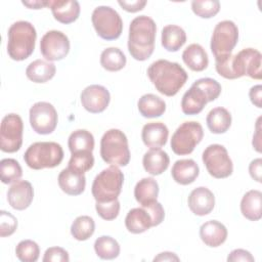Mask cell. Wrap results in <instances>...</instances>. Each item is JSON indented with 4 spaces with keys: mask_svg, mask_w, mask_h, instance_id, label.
Listing matches in <instances>:
<instances>
[{
    "mask_svg": "<svg viewBox=\"0 0 262 262\" xmlns=\"http://www.w3.org/2000/svg\"><path fill=\"white\" fill-rule=\"evenodd\" d=\"M95 230V222L92 217L82 215L77 217L71 225V234L77 241H86Z\"/></svg>",
    "mask_w": 262,
    "mask_h": 262,
    "instance_id": "cell-36",
    "label": "cell"
},
{
    "mask_svg": "<svg viewBox=\"0 0 262 262\" xmlns=\"http://www.w3.org/2000/svg\"><path fill=\"white\" fill-rule=\"evenodd\" d=\"M124 182V174L118 166L111 165L103 169L93 180L91 191L96 202H111L121 193Z\"/></svg>",
    "mask_w": 262,
    "mask_h": 262,
    "instance_id": "cell-8",
    "label": "cell"
},
{
    "mask_svg": "<svg viewBox=\"0 0 262 262\" xmlns=\"http://www.w3.org/2000/svg\"><path fill=\"white\" fill-rule=\"evenodd\" d=\"M262 192L252 189L246 192L241 201V212L250 221H258L262 217Z\"/></svg>",
    "mask_w": 262,
    "mask_h": 262,
    "instance_id": "cell-26",
    "label": "cell"
},
{
    "mask_svg": "<svg viewBox=\"0 0 262 262\" xmlns=\"http://www.w3.org/2000/svg\"><path fill=\"white\" fill-rule=\"evenodd\" d=\"M23 175V169L19 163L14 159H3L0 162L1 181L5 184L13 183L19 180Z\"/></svg>",
    "mask_w": 262,
    "mask_h": 262,
    "instance_id": "cell-37",
    "label": "cell"
},
{
    "mask_svg": "<svg viewBox=\"0 0 262 262\" xmlns=\"http://www.w3.org/2000/svg\"><path fill=\"white\" fill-rule=\"evenodd\" d=\"M125 225L128 231L134 234L142 233L155 226L150 212L142 206L140 208H133L128 212L125 218Z\"/></svg>",
    "mask_w": 262,
    "mask_h": 262,
    "instance_id": "cell-19",
    "label": "cell"
},
{
    "mask_svg": "<svg viewBox=\"0 0 262 262\" xmlns=\"http://www.w3.org/2000/svg\"><path fill=\"white\" fill-rule=\"evenodd\" d=\"M187 204L194 215L205 216L214 209L215 196L209 188L200 186L191 190L187 199Z\"/></svg>",
    "mask_w": 262,
    "mask_h": 262,
    "instance_id": "cell-18",
    "label": "cell"
},
{
    "mask_svg": "<svg viewBox=\"0 0 262 262\" xmlns=\"http://www.w3.org/2000/svg\"><path fill=\"white\" fill-rule=\"evenodd\" d=\"M55 72V64L44 59H36L26 69L28 79L34 83H45L51 80L54 77Z\"/></svg>",
    "mask_w": 262,
    "mask_h": 262,
    "instance_id": "cell-28",
    "label": "cell"
},
{
    "mask_svg": "<svg viewBox=\"0 0 262 262\" xmlns=\"http://www.w3.org/2000/svg\"><path fill=\"white\" fill-rule=\"evenodd\" d=\"M80 98L83 107L87 112L91 114H98L108 106L111 94L104 86L93 84L87 86L82 91Z\"/></svg>",
    "mask_w": 262,
    "mask_h": 262,
    "instance_id": "cell-16",
    "label": "cell"
},
{
    "mask_svg": "<svg viewBox=\"0 0 262 262\" xmlns=\"http://www.w3.org/2000/svg\"><path fill=\"white\" fill-rule=\"evenodd\" d=\"M249 96L251 99V102L257 106L258 108L262 107V86L260 84L253 86L249 91Z\"/></svg>",
    "mask_w": 262,
    "mask_h": 262,
    "instance_id": "cell-47",
    "label": "cell"
},
{
    "mask_svg": "<svg viewBox=\"0 0 262 262\" xmlns=\"http://www.w3.org/2000/svg\"><path fill=\"white\" fill-rule=\"evenodd\" d=\"M43 262H69V253L60 247H50L48 248L43 257Z\"/></svg>",
    "mask_w": 262,
    "mask_h": 262,
    "instance_id": "cell-43",
    "label": "cell"
},
{
    "mask_svg": "<svg viewBox=\"0 0 262 262\" xmlns=\"http://www.w3.org/2000/svg\"><path fill=\"white\" fill-rule=\"evenodd\" d=\"M204 130L202 125L195 121L182 123L173 133L171 138V148L178 156L189 155L202 141Z\"/></svg>",
    "mask_w": 262,
    "mask_h": 262,
    "instance_id": "cell-11",
    "label": "cell"
},
{
    "mask_svg": "<svg viewBox=\"0 0 262 262\" xmlns=\"http://www.w3.org/2000/svg\"><path fill=\"white\" fill-rule=\"evenodd\" d=\"M34 189L32 184L27 180L14 182L7 191V201L14 210H25L33 202Z\"/></svg>",
    "mask_w": 262,
    "mask_h": 262,
    "instance_id": "cell-17",
    "label": "cell"
},
{
    "mask_svg": "<svg viewBox=\"0 0 262 262\" xmlns=\"http://www.w3.org/2000/svg\"><path fill=\"white\" fill-rule=\"evenodd\" d=\"M57 180L60 189L69 195H79L85 190V175L78 173L70 168L61 170Z\"/></svg>",
    "mask_w": 262,
    "mask_h": 262,
    "instance_id": "cell-22",
    "label": "cell"
},
{
    "mask_svg": "<svg viewBox=\"0 0 262 262\" xmlns=\"http://www.w3.org/2000/svg\"><path fill=\"white\" fill-rule=\"evenodd\" d=\"M261 53L254 48H245L234 55L215 60L217 73L225 79H237L248 76L252 79L260 80L261 73Z\"/></svg>",
    "mask_w": 262,
    "mask_h": 262,
    "instance_id": "cell-1",
    "label": "cell"
},
{
    "mask_svg": "<svg viewBox=\"0 0 262 262\" xmlns=\"http://www.w3.org/2000/svg\"><path fill=\"white\" fill-rule=\"evenodd\" d=\"M147 76L156 89L166 96H174L186 83L188 76L178 63L167 59H159L150 63Z\"/></svg>",
    "mask_w": 262,
    "mask_h": 262,
    "instance_id": "cell-2",
    "label": "cell"
},
{
    "mask_svg": "<svg viewBox=\"0 0 262 262\" xmlns=\"http://www.w3.org/2000/svg\"><path fill=\"white\" fill-rule=\"evenodd\" d=\"M54 18L61 24H71L77 20L80 15V4L76 0L51 1L49 6Z\"/></svg>",
    "mask_w": 262,
    "mask_h": 262,
    "instance_id": "cell-23",
    "label": "cell"
},
{
    "mask_svg": "<svg viewBox=\"0 0 262 262\" xmlns=\"http://www.w3.org/2000/svg\"><path fill=\"white\" fill-rule=\"evenodd\" d=\"M182 59L184 63L194 72H202L207 69L209 58L203 46L196 43L188 45L182 52Z\"/></svg>",
    "mask_w": 262,
    "mask_h": 262,
    "instance_id": "cell-27",
    "label": "cell"
},
{
    "mask_svg": "<svg viewBox=\"0 0 262 262\" xmlns=\"http://www.w3.org/2000/svg\"><path fill=\"white\" fill-rule=\"evenodd\" d=\"M137 106L140 115L144 118H158L166 111L165 101L151 93L142 95L137 102Z\"/></svg>",
    "mask_w": 262,
    "mask_h": 262,
    "instance_id": "cell-32",
    "label": "cell"
},
{
    "mask_svg": "<svg viewBox=\"0 0 262 262\" xmlns=\"http://www.w3.org/2000/svg\"><path fill=\"white\" fill-rule=\"evenodd\" d=\"M227 228L217 220H210L200 227V237L203 243L211 248L221 246L227 238Z\"/></svg>",
    "mask_w": 262,
    "mask_h": 262,
    "instance_id": "cell-20",
    "label": "cell"
},
{
    "mask_svg": "<svg viewBox=\"0 0 262 262\" xmlns=\"http://www.w3.org/2000/svg\"><path fill=\"white\" fill-rule=\"evenodd\" d=\"M228 262H254L255 258L252 256V254L249 251H246L244 249H235L230 252V254L227 257Z\"/></svg>",
    "mask_w": 262,
    "mask_h": 262,
    "instance_id": "cell-44",
    "label": "cell"
},
{
    "mask_svg": "<svg viewBox=\"0 0 262 262\" xmlns=\"http://www.w3.org/2000/svg\"><path fill=\"white\" fill-rule=\"evenodd\" d=\"M92 25L97 35L107 41L118 39L123 31L120 14L110 6H97L91 15Z\"/></svg>",
    "mask_w": 262,
    "mask_h": 262,
    "instance_id": "cell-10",
    "label": "cell"
},
{
    "mask_svg": "<svg viewBox=\"0 0 262 262\" xmlns=\"http://www.w3.org/2000/svg\"><path fill=\"white\" fill-rule=\"evenodd\" d=\"M95 209L97 214L104 220H114L118 217L120 212V202L118 199L111 202H96Z\"/></svg>",
    "mask_w": 262,
    "mask_h": 262,
    "instance_id": "cell-41",
    "label": "cell"
},
{
    "mask_svg": "<svg viewBox=\"0 0 262 262\" xmlns=\"http://www.w3.org/2000/svg\"><path fill=\"white\" fill-rule=\"evenodd\" d=\"M249 173L251 177L257 182H261L262 180V160L260 158L253 160L249 165Z\"/></svg>",
    "mask_w": 262,
    "mask_h": 262,
    "instance_id": "cell-46",
    "label": "cell"
},
{
    "mask_svg": "<svg viewBox=\"0 0 262 262\" xmlns=\"http://www.w3.org/2000/svg\"><path fill=\"white\" fill-rule=\"evenodd\" d=\"M162 46L170 52L178 51L186 42L185 31L176 25H168L162 30Z\"/></svg>",
    "mask_w": 262,
    "mask_h": 262,
    "instance_id": "cell-29",
    "label": "cell"
},
{
    "mask_svg": "<svg viewBox=\"0 0 262 262\" xmlns=\"http://www.w3.org/2000/svg\"><path fill=\"white\" fill-rule=\"evenodd\" d=\"M126 56L117 47H108L100 54V64L108 72H118L126 66Z\"/></svg>",
    "mask_w": 262,
    "mask_h": 262,
    "instance_id": "cell-34",
    "label": "cell"
},
{
    "mask_svg": "<svg viewBox=\"0 0 262 262\" xmlns=\"http://www.w3.org/2000/svg\"><path fill=\"white\" fill-rule=\"evenodd\" d=\"M24 160L27 166L34 170L54 168L63 160V149L57 142H35L25 151Z\"/></svg>",
    "mask_w": 262,
    "mask_h": 262,
    "instance_id": "cell-6",
    "label": "cell"
},
{
    "mask_svg": "<svg viewBox=\"0 0 262 262\" xmlns=\"http://www.w3.org/2000/svg\"><path fill=\"white\" fill-rule=\"evenodd\" d=\"M119 5L126 11L128 12H137L140 11L144 8L146 5L145 0H135V1H125V0H119L118 1Z\"/></svg>",
    "mask_w": 262,
    "mask_h": 262,
    "instance_id": "cell-45",
    "label": "cell"
},
{
    "mask_svg": "<svg viewBox=\"0 0 262 262\" xmlns=\"http://www.w3.org/2000/svg\"><path fill=\"white\" fill-rule=\"evenodd\" d=\"M260 121L261 117L258 118L256 124V132L253 136V146L258 152H261V128H260Z\"/></svg>",
    "mask_w": 262,
    "mask_h": 262,
    "instance_id": "cell-48",
    "label": "cell"
},
{
    "mask_svg": "<svg viewBox=\"0 0 262 262\" xmlns=\"http://www.w3.org/2000/svg\"><path fill=\"white\" fill-rule=\"evenodd\" d=\"M71 154L80 151H92L94 148V137L91 132L85 129L73 131L68 139Z\"/></svg>",
    "mask_w": 262,
    "mask_h": 262,
    "instance_id": "cell-33",
    "label": "cell"
},
{
    "mask_svg": "<svg viewBox=\"0 0 262 262\" xmlns=\"http://www.w3.org/2000/svg\"><path fill=\"white\" fill-rule=\"evenodd\" d=\"M221 85L212 78H201L193 82L181 99L182 113L188 116L200 114L205 105L218 98Z\"/></svg>",
    "mask_w": 262,
    "mask_h": 262,
    "instance_id": "cell-4",
    "label": "cell"
},
{
    "mask_svg": "<svg viewBox=\"0 0 262 262\" xmlns=\"http://www.w3.org/2000/svg\"><path fill=\"white\" fill-rule=\"evenodd\" d=\"M17 227V219L9 212L0 211V235L2 237L11 235Z\"/></svg>",
    "mask_w": 262,
    "mask_h": 262,
    "instance_id": "cell-42",
    "label": "cell"
},
{
    "mask_svg": "<svg viewBox=\"0 0 262 262\" xmlns=\"http://www.w3.org/2000/svg\"><path fill=\"white\" fill-rule=\"evenodd\" d=\"M100 156L111 165L126 166L130 161L128 139L125 133L119 129H110L101 137Z\"/></svg>",
    "mask_w": 262,
    "mask_h": 262,
    "instance_id": "cell-7",
    "label": "cell"
},
{
    "mask_svg": "<svg viewBox=\"0 0 262 262\" xmlns=\"http://www.w3.org/2000/svg\"><path fill=\"white\" fill-rule=\"evenodd\" d=\"M154 261H179V257L172 252H163L155 257Z\"/></svg>",
    "mask_w": 262,
    "mask_h": 262,
    "instance_id": "cell-49",
    "label": "cell"
},
{
    "mask_svg": "<svg viewBox=\"0 0 262 262\" xmlns=\"http://www.w3.org/2000/svg\"><path fill=\"white\" fill-rule=\"evenodd\" d=\"M202 160L211 176L217 179L226 178L232 174L233 165L227 149L221 144H210L203 151Z\"/></svg>",
    "mask_w": 262,
    "mask_h": 262,
    "instance_id": "cell-12",
    "label": "cell"
},
{
    "mask_svg": "<svg viewBox=\"0 0 262 262\" xmlns=\"http://www.w3.org/2000/svg\"><path fill=\"white\" fill-rule=\"evenodd\" d=\"M206 123L212 133L222 134L225 133L231 125V115L225 107L217 106L209 112Z\"/></svg>",
    "mask_w": 262,
    "mask_h": 262,
    "instance_id": "cell-31",
    "label": "cell"
},
{
    "mask_svg": "<svg viewBox=\"0 0 262 262\" xmlns=\"http://www.w3.org/2000/svg\"><path fill=\"white\" fill-rule=\"evenodd\" d=\"M21 3L31 9H41L43 7L49 6V0L48 1H23Z\"/></svg>",
    "mask_w": 262,
    "mask_h": 262,
    "instance_id": "cell-50",
    "label": "cell"
},
{
    "mask_svg": "<svg viewBox=\"0 0 262 262\" xmlns=\"http://www.w3.org/2000/svg\"><path fill=\"white\" fill-rule=\"evenodd\" d=\"M159 195V184L152 177L139 180L134 187V196L141 206H146L157 201Z\"/></svg>",
    "mask_w": 262,
    "mask_h": 262,
    "instance_id": "cell-30",
    "label": "cell"
},
{
    "mask_svg": "<svg viewBox=\"0 0 262 262\" xmlns=\"http://www.w3.org/2000/svg\"><path fill=\"white\" fill-rule=\"evenodd\" d=\"M200 174L199 165L192 159L178 160L174 163L171 175L175 182L181 185L192 183Z\"/></svg>",
    "mask_w": 262,
    "mask_h": 262,
    "instance_id": "cell-24",
    "label": "cell"
},
{
    "mask_svg": "<svg viewBox=\"0 0 262 262\" xmlns=\"http://www.w3.org/2000/svg\"><path fill=\"white\" fill-rule=\"evenodd\" d=\"M238 41V29L232 20L219 21L211 37V51L215 56V60L226 58Z\"/></svg>",
    "mask_w": 262,
    "mask_h": 262,
    "instance_id": "cell-9",
    "label": "cell"
},
{
    "mask_svg": "<svg viewBox=\"0 0 262 262\" xmlns=\"http://www.w3.org/2000/svg\"><path fill=\"white\" fill-rule=\"evenodd\" d=\"M7 36V53L11 59L25 60L34 52L37 33L30 21L13 23L8 29Z\"/></svg>",
    "mask_w": 262,
    "mask_h": 262,
    "instance_id": "cell-5",
    "label": "cell"
},
{
    "mask_svg": "<svg viewBox=\"0 0 262 262\" xmlns=\"http://www.w3.org/2000/svg\"><path fill=\"white\" fill-rule=\"evenodd\" d=\"M40 51L49 61L61 60L70 51V40L60 31H48L41 38Z\"/></svg>",
    "mask_w": 262,
    "mask_h": 262,
    "instance_id": "cell-15",
    "label": "cell"
},
{
    "mask_svg": "<svg viewBox=\"0 0 262 262\" xmlns=\"http://www.w3.org/2000/svg\"><path fill=\"white\" fill-rule=\"evenodd\" d=\"M168 136V127L162 122H150L142 127L141 138L149 148H161L166 144Z\"/></svg>",
    "mask_w": 262,
    "mask_h": 262,
    "instance_id": "cell-21",
    "label": "cell"
},
{
    "mask_svg": "<svg viewBox=\"0 0 262 262\" xmlns=\"http://www.w3.org/2000/svg\"><path fill=\"white\" fill-rule=\"evenodd\" d=\"M169 163L168 154L161 148H150L144 154L142 159L144 170L154 176L161 175L165 172L169 167Z\"/></svg>",
    "mask_w": 262,
    "mask_h": 262,
    "instance_id": "cell-25",
    "label": "cell"
},
{
    "mask_svg": "<svg viewBox=\"0 0 262 262\" xmlns=\"http://www.w3.org/2000/svg\"><path fill=\"white\" fill-rule=\"evenodd\" d=\"M24 123L16 114L4 116L0 127V148L4 152H15L23 144Z\"/></svg>",
    "mask_w": 262,
    "mask_h": 262,
    "instance_id": "cell-13",
    "label": "cell"
},
{
    "mask_svg": "<svg viewBox=\"0 0 262 262\" xmlns=\"http://www.w3.org/2000/svg\"><path fill=\"white\" fill-rule=\"evenodd\" d=\"M94 165V157L92 151H80L72 154V157L69 161L68 168L84 174L89 171Z\"/></svg>",
    "mask_w": 262,
    "mask_h": 262,
    "instance_id": "cell-39",
    "label": "cell"
},
{
    "mask_svg": "<svg viewBox=\"0 0 262 262\" xmlns=\"http://www.w3.org/2000/svg\"><path fill=\"white\" fill-rule=\"evenodd\" d=\"M157 26L152 18L139 15L129 26L128 50L131 56L139 61L148 59L155 49Z\"/></svg>",
    "mask_w": 262,
    "mask_h": 262,
    "instance_id": "cell-3",
    "label": "cell"
},
{
    "mask_svg": "<svg viewBox=\"0 0 262 262\" xmlns=\"http://www.w3.org/2000/svg\"><path fill=\"white\" fill-rule=\"evenodd\" d=\"M191 9L194 14L202 18H211L220 10V2L218 0H193L191 1Z\"/></svg>",
    "mask_w": 262,
    "mask_h": 262,
    "instance_id": "cell-40",
    "label": "cell"
},
{
    "mask_svg": "<svg viewBox=\"0 0 262 262\" xmlns=\"http://www.w3.org/2000/svg\"><path fill=\"white\" fill-rule=\"evenodd\" d=\"M94 251L96 255L104 260H112L119 256L120 245L110 235H101L94 243Z\"/></svg>",
    "mask_w": 262,
    "mask_h": 262,
    "instance_id": "cell-35",
    "label": "cell"
},
{
    "mask_svg": "<svg viewBox=\"0 0 262 262\" xmlns=\"http://www.w3.org/2000/svg\"><path fill=\"white\" fill-rule=\"evenodd\" d=\"M30 124L33 130L42 135L52 133L57 125V112L55 107L46 101L34 103L30 108Z\"/></svg>",
    "mask_w": 262,
    "mask_h": 262,
    "instance_id": "cell-14",
    "label": "cell"
},
{
    "mask_svg": "<svg viewBox=\"0 0 262 262\" xmlns=\"http://www.w3.org/2000/svg\"><path fill=\"white\" fill-rule=\"evenodd\" d=\"M15 255L21 262H36L40 255V248L36 242L24 239L17 244Z\"/></svg>",
    "mask_w": 262,
    "mask_h": 262,
    "instance_id": "cell-38",
    "label": "cell"
}]
</instances>
